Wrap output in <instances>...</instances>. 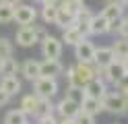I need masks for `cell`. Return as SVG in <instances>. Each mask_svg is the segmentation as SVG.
I'll use <instances>...</instances> for the list:
<instances>
[{"label": "cell", "mask_w": 128, "mask_h": 124, "mask_svg": "<svg viewBox=\"0 0 128 124\" xmlns=\"http://www.w3.org/2000/svg\"><path fill=\"white\" fill-rule=\"evenodd\" d=\"M99 70L101 68H97L93 62L91 64L78 62L76 66L68 68V83H70V85H76V87H85L91 79H95V74H97Z\"/></svg>", "instance_id": "6da1fadb"}, {"label": "cell", "mask_w": 128, "mask_h": 124, "mask_svg": "<svg viewBox=\"0 0 128 124\" xmlns=\"http://www.w3.org/2000/svg\"><path fill=\"white\" fill-rule=\"evenodd\" d=\"M126 107L124 93H106L101 97V110H108L112 114H122Z\"/></svg>", "instance_id": "7a4b0ae2"}, {"label": "cell", "mask_w": 128, "mask_h": 124, "mask_svg": "<svg viewBox=\"0 0 128 124\" xmlns=\"http://www.w3.org/2000/svg\"><path fill=\"white\" fill-rule=\"evenodd\" d=\"M33 83H35V95H37V97L50 99V97H54L56 93H58V83H56V79L39 77V79H35Z\"/></svg>", "instance_id": "3957f363"}, {"label": "cell", "mask_w": 128, "mask_h": 124, "mask_svg": "<svg viewBox=\"0 0 128 124\" xmlns=\"http://www.w3.org/2000/svg\"><path fill=\"white\" fill-rule=\"evenodd\" d=\"M42 52L50 60H58L62 56V41L58 37H54V35H46L42 39Z\"/></svg>", "instance_id": "277c9868"}, {"label": "cell", "mask_w": 128, "mask_h": 124, "mask_svg": "<svg viewBox=\"0 0 128 124\" xmlns=\"http://www.w3.org/2000/svg\"><path fill=\"white\" fill-rule=\"evenodd\" d=\"M37 41H39V37H37L35 23L33 25H21V29L17 31V44L23 48H29V46L37 44Z\"/></svg>", "instance_id": "5b68a950"}, {"label": "cell", "mask_w": 128, "mask_h": 124, "mask_svg": "<svg viewBox=\"0 0 128 124\" xmlns=\"http://www.w3.org/2000/svg\"><path fill=\"white\" fill-rule=\"evenodd\" d=\"M74 56L78 62H85V64H91L93 58H95V46L91 44V41H87V37L83 41H78V44L74 46Z\"/></svg>", "instance_id": "8992f818"}, {"label": "cell", "mask_w": 128, "mask_h": 124, "mask_svg": "<svg viewBox=\"0 0 128 124\" xmlns=\"http://www.w3.org/2000/svg\"><path fill=\"white\" fill-rule=\"evenodd\" d=\"M35 8L29 6V4H17L14 6V21L19 25H33L35 23Z\"/></svg>", "instance_id": "52a82bcc"}, {"label": "cell", "mask_w": 128, "mask_h": 124, "mask_svg": "<svg viewBox=\"0 0 128 124\" xmlns=\"http://www.w3.org/2000/svg\"><path fill=\"white\" fill-rule=\"evenodd\" d=\"M64 70V66L60 60H50V58H46L44 62H39V77H48V79H56L60 77Z\"/></svg>", "instance_id": "ba28073f"}, {"label": "cell", "mask_w": 128, "mask_h": 124, "mask_svg": "<svg viewBox=\"0 0 128 124\" xmlns=\"http://www.w3.org/2000/svg\"><path fill=\"white\" fill-rule=\"evenodd\" d=\"M83 91H85V97L101 99L103 95H106V83H103V81H99L97 77H95V79H91V81L83 87Z\"/></svg>", "instance_id": "9c48e42d"}, {"label": "cell", "mask_w": 128, "mask_h": 124, "mask_svg": "<svg viewBox=\"0 0 128 124\" xmlns=\"http://www.w3.org/2000/svg\"><path fill=\"white\" fill-rule=\"evenodd\" d=\"M114 52H112V48H95V58H93V64L97 66V68H106L114 62Z\"/></svg>", "instance_id": "30bf717a"}, {"label": "cell", "mask_w": 128, "mask_h": 124, "mask_svg": "<svg viewBox=\"0 0 128 124\" xmlns=\"http://www.w3.org/2000/svg\"><path fill=\"white\" fill-rule=\"evenodd\" d=\"M89 31L93 33V35H103V33L110 31V21L101 13L99 15H93L91 21H89Z\"/></svg>", "instance_id": "8fae6325"}, {"label": "cell", "mask_w": 128, "mask_h": 124, "mask_svg": "<svg viewBox=\"0 0 128 124\" xmlns=\"http://www.w3.org/2000/svg\"><path fill=\"white\" fill-rule=\"evenodd\" d=\"M103 72H106L108 81H112V83H118V81H120V79H122L124 74H126L122 60H114L110 66H106V68H103Z\"/></svg>", "instance_id": "7c38bea8"}, {"label": "cell", "mask_w": 128, "mask_h": 124, "mask_svg": "<svg viewBox=\"0 0 128 124\" xmlns=\"http://www.w3.org/2000/svg\"><path fill=\"white\" fill-rule=\"evenodd\" d=\"M78 110H81V105L78 103H74L72 99H62V101L58 103V112H60V116L62 118H74V116L78 114Z\"/></svg>", "instance_id": "4fadbf2b"}, {"label": "cell", "mask_w": 128, "mask_h": 124, "mask_svg": "<svg viewBox=\"0 0 128 124\" xmlns=\"http://www.w3.org/2000/svg\"><path fill=\"white\" fill-rule=\"evenodd\" d=\"M0 89L12 97V95H17L21 91V81L14 77V74H12V77H2V79H0Z\"/></svg>", "instance_id": "5bb4252c"}, {"label": "cell", "mask_w": 128, "mask_h": 124, "mask_svg": "<svg viewBox=\"0 0 128 124\" xmlns=\"http://www.w3.org/2000/svg\"><path fill=\"white\" fill-rule=\"evenodd\" d=\"M60 29H66V27H72L74 25V13H70L68 8L64 6H58V17H56V23Z\"/></svg>", "instance_id": "9a60e30c"}, {"label": "cell", "mask_w": 128, "mask_h": 124, "mask_svg": "<svg viewBox=\"0 0 128 124\" xmlns=\"http://www.w3.org/2000/svg\"><path fill=\"white\" fill-rule=\"evenodd\" d=\"M83 39H85V35L74 27V25H72V27L62 29V39H60V41H66L68 46H76L78 41H83Z\"/></svg>", "instance_id": "2e32d148"}, {"label": "cell", "mask_w": 128, "mask_h": 124, "mask_svg": "<svg viewBox=\"0 0 128 124\" xmlns=\"http://www.w3.org/2000/svg\"><path fill=\"white\" fill-rule=\"evenodd\" d=\"M101 15L106 17L108 21H114V19H120V17H124V6L118 2V0H114V2H110L106 8L101 11Z\"/></svg>", "instance_id": "e0dca14e"}, {"label": "cell", "mask_w": 128, "mask_h": 124, "mask_svg": "<svg viewBox=\"0 0 128 124\" xmlns=\"http://www.w3.org/2000/svg\"><path fill=\"white\" fill-rule=\"evenodd\" d=\"M21 72H23V77H25L27 81L39 79V62H37V60H27V62H23Z\"/></svg>", "instance_id": "ac0fdd59"}, {"label": "cell", "mask_w": 128, "mask_h": 124, "mask_svg": "<svg viewBox=\"0 0 128 124\" xmlns=\"http://www.w3.org/2000/svg\"><path fill=\"white\" fill-rule=\"evenodd\" d=\"M81 110H83V112H87V114H91V116L99 114V112H101V99L85 97L83 101H81Z\"/></svg>", "instance_id": "d6986e66"}, {"label": "cell", "mask_w": 128, "mask_h": 124, "mask_svg": "<svg viewBox=\"0 0 128 124\" xmlns=\"http://www.w3.org/2000/svg\"><path fill=\"white\" fill-rule=\"evenodd\" d=\"M112 52H114L116 60H124V58L128 56V39H124V37L116 39L114 46H112Z\"/></svg>", "instance_id": "ffe728a7"}, {"label": "cell", "mask_w": 128, "mask_h": 124, "mask_svg": "<svg viewBox=\"0 0 128 124\" xmlns=\"http://www.w3.org/2000/svg\"><path fill=\"white\" fill-rule=\"evenodd\" d=\"M17 70H19V62L14 58H4L2 64H0V74L2 77H12V74H17Z\"/></svg>", "instance_id": "44dd1931"}, {"label": "cell", "mask_w": 128, "mask_h": 124, "mask_svg": "<svg viewBox=\"0 0 128 124\" xmlns=\"http://www.w3.org/2000/svg\"><path fill=\"white\" fill-rule=\"evenodd\" d=\"M42 17L46 23H56V17H58V6L52 4V2H44V8H42Z\"/></svg>", "instance_id": "7402d4cb"}, {"label": "cell", "mask_w": 128, "mask_h": 124, "mask_svg": "<svg viewBox=\"0 0 128 124\" xmlns=\"http://www.w3.org/2000/svg\"><path fill=\"white\" fill-rule=\"evenodd\" d=\"M4 124H27V114L23 110H10L4 118Z\"/></svg>", "instance_id": "603a6c76"}, {"label": "cell", "mask_w": 128, "mask_h": 124, "mask_svg": "<svg viewBox=\"0 0 128 124\" xmlns=\"http://www.w3.org/2000/svg\"><path fill=\"white\" fill-rule=\"evenodd\" d=\"M12 21H14V6L0 2V25H6Z\"/></svg>", "instance_id": "cb8c5ba5"}, {"label": "cell", "mask_w": 128, "mask_h": 124, "mask_svg": "<svg viewBox=\"0 0 128 124\" xmlns=\"http://www.w3.org/2000/svg\"><path fill=\"white\" fill-rule=\"evenodd\" d=\"M37 95H25L23 97V103H21V110L25 112V114H35L37 110Z\"/></svg>", "instance_id": "d4e9b609"}, {"label": "cell", "mask_w": 128, "mask_h": 124, "mask_svg": "<svg viewBox=\"0 0 128 124\" xmlns=\"http://www.w3.org/2000/svg\"><path fill=\"white\" fill-rule=\"evenodd\" d=\"M66 97H68V99H72L74 103H78V105H81V101L85 99V91H83V87L70 85V87H68V91H66Z\"/></svg>", "instance_id": "484cf974"}, {"label": "cell", "mask_w": 128, "mask_h": 124, "mask_svg": "<svg viewBox=\"0 0 128 124\" xmlns=\"http://www.w3.org/2000/svg\"><path fill=\"white\" fill-rule=\"evenodd\" d=\"M50 99L46 97H39L37 99V110H35V116H39V118H44V116H50Z\"/></svg>", "instance_id": "4316f807"}, {"label": "cell", "mask_w": 128, "mask_h": 124, "mask_svg": "<svg viewBox=\"0 0 128 124\" xmlns=\"http://www.w3.org/2000/svg\"><path fill=\"white\" fill-rule=\"evenodd\" d=\"M10 56H12V44L6 37H0V60L10 58Z\"/></svg>", "instance_id": "83f0119b"}, {"label": "cell", "mask_w": 128, "mask_h": 124, "mask_svg": "<svg viewBox=\"0 0 128 124\" xmlns=\"http://www.w3.org/2000/svg\"><path fill=\"white\" fill-rule=\"evenodd\" d=\"M74 122L76 124H95L93 122V116L87 114V112H83V110H78V114L74 116Z\"/></svg>", "instance_id": "f1b7e54d"}, {"label": "cell", "mask_w": 128, "mask_h": 124, "mask_svg": "<svg viewBox=\"0 0 128 124\" xmlns=\"http://www.w3.org/2000/svg\"><path fill=\"white\" fill-rule=\"evenodd\" d=\"M116 85H118V89L122 91V93H126V95H128V74H124V77L120 79Z\"/></svg>", "instance_id": "f546056e"}, {"label": "cell", "mask_w": 128, "mask_h": 124, "mask_svg": "<svg viewBox=\"0 0 128 124\" xmlns=\"http://www.w3.org/2000/svg\"><path fill=\"white\" fill-rule=\"evenodd\" d=\"M118 33H120V37H124V39H128V19H124V21H122V25H120V29H118Z\"/></svg>", "instance_id": "4dcf8cb0"}, {"label": "cell", "mask_w": 128, "mask_h": 124, "mask_svg": "<svg viewBox=\"0 0 128 124\" xmlns=\"http://www.w3.org/2000/svg\"><path fill=\"white\" fill-rule=\"evenodd\" d=\"M8 99H10V95L4 93V91L0 89V105H6V103H8Z\"/></svg>", "instance_id": "1f68e13d"}, {"label": "cell", "mask_w": 128, "mask_h": 124, "mask_svg": "<svg viewBox=\"0 0 128 124\" xmlns=\"http://www.w3.org/2000/svg\"><path fill=\"white\" fill-rule=\"evenodd\" d=\"M42 124H56V120L52 118V116H44V118H42Z\"/></svg>", "instance_id": "d6a6232c"}, {"label": "cell", "mask_w": 128, "mask_h": 124, "mask_svg": "<svg viewBox=\"0 0 128 124\" xmlns=\"http://www.w3.org/2000/svg\"><path fill=\"white\" fill-rule=\"evenodd\" d=\"M0 2H4V4H10V6H17V4H21L23 0H0Z\"/></svg>", "instance_id": "836d02e7"}, {"label": "cell", "mask_w": 128, "mask_h": 124, "mask_svg": "<svg viewBox=\"0 0 128 124\" xmlns=\"http://www.w3.org/2000/svg\"><path fill=\"white\" fill-rule=\"evenodd\" d=\"M60 124H76V122H74V118H64Z\"/></svg>", "instance_id": "e575fe53"}, {"label": "cell", "mask_w": 128, "mask_h": 124, "mask_svg": "<svg viewBox=\"0 0 128 124\" xmlns=\"http://www.w3.org/2000/svg\"><path fill=\"white\" fill-rule=\"evenodd\" d=\"M122 64H124V70H126V74H128V56L122 60Z\"/></svg>", "instance_id": "d590c367"}, {"label": "cell", "mask_w": 128, "mask_h": 124, "mask_svg": "<svg viewBox=\"0 0 128 124\" xmlns=\"http://www.w3.org/2000/svg\"><path fill=\"white\" fill-rule=\"evenodd\" d=\"M118 2L122 4V6H128V0H118Z\"/></svg>", "instance_id": "8d00e7d4"}, {"label": "cell", "mask_w": 128, "mask_h": 124, "mask_svg": "<svg viewBox=\"0 0 128 124\" xmlns=\"http://www.w3.org/2000/svg\"><path fill=\"white\" fill-rule=\"evenodd\" d=\"M124 112H128V99H126V107H124Z\"/></svg>", "instance_id": "74e56055"}, {"label": "cell", "mask_w": 128, "mask_h": 124, "mask_svg": "<svg viewBox=\"0 0 128 124\" xmlns=\"http://www.w3.org/2000/svg\"><path fill=\"white\" fill-rule=\"evenodd\" d=\"M35 2H42V4H44V2H48V0H35Z\"/></svg>", "instance_id": "f35d334b"}, {"label": "cell", "mask_w": 128, "mask_h": 124, "mask_svg": "<svg viewBox=\"0 0 128 124\" xmlns=\"http://www.w3.org/2000/svg\"><path fill=\"white\" fill-rule=\"evenodd\" d=\"M108 2H114V0H108Z\"/></svg>", "instance_id": "ab89813d"}, {"label": "cell", "mask_w": 128, "mask_h": 124, "mask_svg": "<svg viewBox=\"0 0 128 124\" xmlns=\"http://www.w3.org/2000/svg\"><path fill=\"white\" fill-rule=\"evenodd\" d=\"M0 64H2V60H0Z\"/></svg>", "instance_id": "60d3db41"}]
</instances>
